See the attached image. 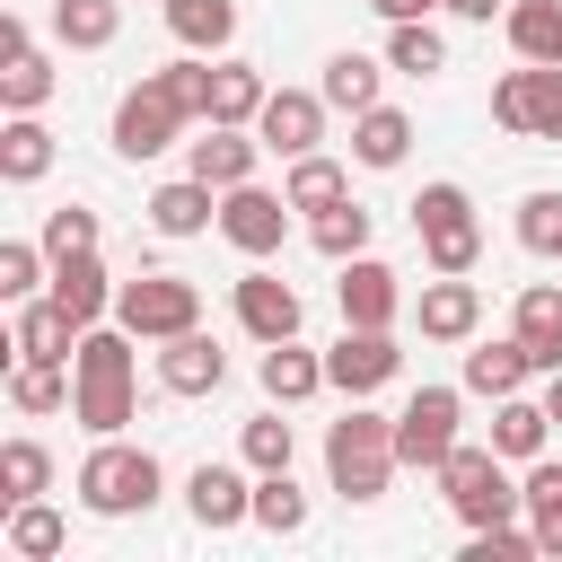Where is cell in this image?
<instances>
[{
    "label": "cell",
    "mask_w": 562,
    "mask_h": 562,
    "mask_svg": "<svg viewBox=\"0 0 562 562\" xmlns=\"http://www.w3.org/2000/svg\"><path fill=\"white\" fill-rule=\"evenodd\" d=\"M395 422L386 413H369V395H351V413L325 430V483L351 501V509H369V501H386V483H395Z\"/></svg>",
    "instance_id": "6da1fadb"
},
{
    "label": "cell",
    "mask_w": 562,
    "mask_h": 562,
    "mask_svg": "<svg viewBox=\"0 0 562 562\" xmlns=\"http://www.w3.org/2000/svg\"><path fill=\"white\" fill-rule=\"evenodd\" d=\"M70 492H79V509H88V518H140V509L167 492V465H158L140 439H97V448L79 457Z\"/></svg>",
    "instance_id": "7a4b0ae2"
},
{
    "label": "cell",
    "mask_w": 562,
    "mask_h": 562,
    "mask_svg": "<svg viewBox=\"0 0 562 562\" xmlns=\"http://www.w3.org/2000/svg\"><path fill=\"white\" fill-rule=\"evenodd\" d=\"M439 492H448V509H457V527L474 536V527H509V518H527V492L509 483V457L501 448H448V465H439Z\"/></svg>",
    "instance_id": "3957f363"
},
{
    "label": "cell",
    "mask_w": 562,
    "mask_h": 562,
    "mask_svg": "<svg viewBox=\"0 0 562 562\" xmlns=\"http://www.w3.org/2000/svg\"><path fill=\"white\" fill-rule=\"evenodd\" d=\"M413 237H422V263L430 272H474L483 263V220H474V193L465 184H422L413 193Z\"/></svg>",
    "instance_id": "277c9868"
},
{
    "label": "cell",
    "mask_w": 562,
    "mask_h": 562,
    "mask_svg": "<svg viewBox=\"0 0 562 562\" xmlns=\"http://www.w3.org/2000/svg\"><path fill=\"white\" fill-rule=\"evenodd\" d=\"M114 325L140 334V342H167V334L202 325V281H184V272H140V281L114 290Z\"/></svg>",
    "instance_id": "5b68a950"
},
{
    "label": "cell",
    "mask_w": 562,
    "mask_h": 562,
    "mask_svg": "<svg viewBox=\"0 0 562 562\" xmlns=\"http://www.w3.org/2000/svg\"><path fill=\"white\" fill-rule=\"evenodd\" d=\"M457 413H465L457 386H413L404 413H395V457H404L413 474H439L448 448H457Z\"/></svg>",
    "instance_id": "8992f818"
},
{
    "label": "cell",
    "mask_w": 562,
    "mask_h": 562,
    "mask_svg": "<svg viewBox=\"0 0 562 562\" xmlns=\"http://www.w3.org/2000/svg\"><path fill=\"white\" fill-rule=\"evenodd\" d=\"M184 123H193V114L176 105V88H167L158 70H140V88H123V105H114V149H123V158H158V149H176Z\"/></svg>",
    "instance_id": "52a82bcc"
},
{
    "label": "cell",
    "mask_w": 562,
    "mask_h": 562,
    "mask_svg": "<svg viewBox=\"0 0 562 562\" xmlns=\"http://www.w3.org/2000/svg\"><path fill=\"white\" fill-rule=\"evenodd\" d=\"M220 237H228L246 263L281 255V237H290V193H263V184H228V193H220Z\"/></svg>",
    "instance_id": "ba28073f"
},
{
    "label": "cell",
    "mask_w": 562,
    "mask_h": 562,
    "mask_svg": "<svg viewBox=\"0 0 562 562\" xmlns=\"http://www.w3.org/2000/svg\"><path fill=\"white\" fill-rule=\"evenodd\" d=\"M395 369H404L395 325H342V342L325 351V386H334V395H378Z\"/></svg>",
    "instance_id": "9c48e42d"
},
{
    "label": "cell",
    "mask_w": 562,
    "mask_h": 562,
    "mask_svg": "<svg viewBox=\"0 0 562 562\" xmlns=\"http://www.w3.org/2000/svg\"><path fill=\"white\" fill-rule=\"evenodd\" d=\"M70 378H79L70 413H79L88 439H123L140 422V369H70Z\"/></svg>",
    "instance_id": "30bf717a"
},
{
    "label": "cell",
    "mask_w": 562,
    "mask_h": 562,
    "mask_svg": "<svg viewBox=\"0 0 562 562\" xmlns=\"http://www.w3.org/2000/svg\"><path fill=\"white\" fill-rule=\"evenodd\" d=\"M184 509H193V527H202V536H228V527H246V518H255V483H246L237 465L202 457V465L184 474Z\"/></svg>",
    "instance_id": "8fae6325"
},
{
    "label": "cell",
    "mask_w": 562,
    "mask_h": 562,
    "mask_svg": "<svg viewBox=\"0 0 562 562\" xmlns=\"http://www.w3.org/2000/svg\"><path fill=\"white\" fill-rule=\"evenodd\" d=\"M325 88H272L263 97V114H255V132H263V149H281V158H307L316 140H325Z\"/></svg>",
    "instance_id": "7c38bea8"
},
{
    "label": "cell",
    "mask_w": 562,
    "mask_h": 562,
    "mask_svg": "<svg viewBox=\"0 0 562 562\" xmlns=\"http://www.w3.org/2000/svg\"><path fill=\"white\" fill-rule=\"evenodd\" d=\"M228 307H237V325H246L255 342H290V334H299V316H307V307H299V290H290L281 272H263V263H255V272H237Z\"/></svg>",
    "instance_id": "4fadbf2b"
},
{
    "label": "cell",
    "mask_w": 562,
    "mask_h": 562,
    "mask_svg": "<svg viewBox=\"0 0 562 562\" xmlns=\"http://www.w3.org/2000/svg\"><path fill=\"white\" fill-rule=\"evenodd\" d=\"M255 158H263V132H246V123H202V140L184 149V176H202V184H255Z\"/></svg>",
    "instance_id": "5bb4252c"
},
{
    "label": "cell",
    "mask_w": 562,
    "mask_h": 562,
    "mask_svg": "<svg viewBox=\"0 0 562 562\" xmlns=\"http://www.w3.org/2000/svg\"><path fill=\"white\" fill-rule=\"evenodd\" d=\"M114 290H123V281H105L97 246H88V255H61V263H53V281H44V299H53V307H61V316H70L79 334L114 316Z\"/></svg>",
    "instance_id": "9a60e30c"
},
{
    "label": "cell",
    "mask_w": 562,
    "mask_h": 562,
    "mask_svg": "<svg viewBox=\"0 0 562 562\" xmlns=\"http://www.w3.org/2000/svg\"><path fill=\"white\" fill-rule=\"evenodd\" d=\"M334 299H342V325H395V316H404V281H395V263H378V255H351V263L334 272Z\"/></svg>",
    "instance_id": "2e32d148"
},
{
    "label": "cell",
    "mask_w": 562,
    "mask_h": 562,
    "mask_svg": "<svg viewBox=\"0 0 562 562\" xmlns=\"http://www.w3.org/2000/svg\"><path fill=\"white\" fill-rule=\"evenodd\" d=\"M413 325H422V342H474V325H483V290H474L465 272H439V281H422Z\"/></svg>",
    "instance_id": "e0dca14e"
},
{
    "label": "cell",
    "mask_w": 562,
    "mask_h": 562,
    "mask_svg": "<svg viewBox=\"0 0 562 562\" xmlns=\"http://www.w3.org/2000/svg\"><path fill=\"white\" fill-rule=\"evenodd\" d=\"M158 386H167V395H220V386H228V351H220L202 325H184V334L158 342Z\"/></svg>",
    "instance_id": "ac0fdd59"
},
{
    "label": "cell",
    "mask_w": 562,
    "mask_h": 562,
    "mask_svg": "<svg viewBox=\"0 0 562 562\" xmlns=\"http://www.w3.org/2000/svg\"><path fill=\"white\" fill-rule=\"evenodd\" d=\"M509 334L527 342L536 378H553V369H562V290H553V281H527L518 307H509Z\"/></svg>",
    "instance_id": "d6986e66"
},
{
    "label": "cell",
    "mask_w": 562,
    "mask_h": 562,
    "mask_svg": "<svg viewBox=\"0 0 562 562\" xmlns=\"http://www.w3.org/2000/svg\"><path fill=\"white\" fill-rule=\"evenodd\" d=\"M544 439H553V413H544V395H492V448L509 457V465H536L544 457Z\"/></svg>",
    "instance_id": "ffe728a7"
},
{
    "label": "cell",
    "mask_w": 562,
    "mask_h": 562,
    "mask_svg": "<svg viewBox=\"0 0 562 562\" xmlns=\"http://www.w3.org/2000/svg\"><path fill=\"white\" fill-rule=\"evenodd\" d=\"M211 220H220V184H202V176H176V184L149 193V228L158 237H202Z\"/></svg>",
    "instance_id": "44dd1931"
},
{
    "label": "cell",
    "mask_w": 562,
    "mask_h": 562,
    "mask_svg": "<svg viewBox=\"0 0 562 562\" xmlns=\"http://www.w3.org/2000/svg\"><path fill=\"white\" fill-rule=\"evenodd\" d=\"M255 378H263V395H272V404H307V395L325 386V351H307L299 334H290V342H263Z\"/></svg>",
    "instance_id": "7402d4cb"
},
{
    "label": "cell",
    "mask_w": 562,
    "mask_h": 562,
    "mask_svg": "<svg viewBox=\"0 0 562 562\" xmlns=\"http://www.w3.org/2000/svg\"><path fill=\"white\" fill-rule=\"evenodd\" d=\"M263 97H272V79H263L255 61H228V53H211V123H246V132H255Z\"/></svg>",
    "instance_id": "603a6c76"
},
{
    "label": "cell",
    "mask_w": 562,
    "mask_h": 562,
    "mask_svg": "<svg viewBox=\"0 0 562 562\" xmlns=\"http://www.w3.org/2000/svg\"><path fill=\"white\" fill-rule=\"evenodd\" d=\"M404 149H413V114L404 105H369V114H351V158L360 167H404Z\"/></svg>",
    "instance_id": "cb8c5ba5"
},
{
    "label": "cell",
    "mask_w": 562,
    "mask_h": 562,
    "mask_svg": "<svg viewBox=\"0 0 562 562\" xmlns=\"http://www.w3.org/2000/svg\"><path fill=\"white\" fill-rule=\"evenodd\" d=\"M369 237H378V211H369V202H351V193H342L334 211H316V220H307V246H316L325 263H351V255H369Z\"/></svg>",
    "instance_id": "d4e9b609"
},
{
    "label": "cell",
    "mask_w": 562,
    "mask_h": 562,
    "mask_svg": "<svg viewBox=\"0 0 562 562\" xmlns=\"http://www.w3.org/2000/svg\"><path fill=\"white\" fill-rule=\"evenodd\" d=\"M18 360H70L79 351V325L53 307V299H18V334H9Z\"/></svg>",
    "instance_id": "484cf974"
},
{
    "label": "cell",
    "mask_w": 562,
    "mask_h": 562,
    "mask_svg": "<svg viewBox=\"0 0 562 562\" xmlns=\"http://www.w3.org/2000/svg\"><path fill=\"white\" fill-rule=\"evenodd\" d=\"M167 35L184 53H228L237 44V0H167Z\"/></svg>",
    "instance_id": "4316f807"
},
{
    "label": "cell",
    "mask_w": 562,
    "mask_h": 562,
    "mask_svg": "<svg viewBox=\"0 0 562 562\" xmlns=\"http://www.w3.org/2000/svg\"><path fill=\"white\" fill-rule=\"evenodd\" d=\"M501 35H509L518 61H562V0H509Z\"/></svg>",
    "instance_id": "83f0119b"
},
{
    "label": "cell",
    "mask_w": 562,
    "mask_h": 562,
    "mask_svg": "<svg viewBox=\"0 0 562 562\" xmlns=\"http://www.w3.org/2000/svg\"><path fill=\"white\" fill-rule=\"evenodd\" d=\"M536 378V360H527V342L509 334V342H474L465 351V395H518Z\"/></svg>",
    "instance_id": "f1b7e54d"
},
{
    "label": "cell",
    "mask_w": 562,
    "mask_h": 562,
    "mask_svg": "<svg viewBox=\"0 0 562 562\" xmlns=\"http://www.w3.org/2000/svg\"><path fill=\"white\" fill-rule=\"evenodd\" d=\"M378 79H386V61H369V53H334L316 88H325V105H334V114H369V105H386V97H378Z\"/></svg>",
    "instance_id": "f546056e"
},
{
    "label": "cell",
    "mask_w": 562,
    "mask_h": 562,
    "mask_svg": "<svg viewBox=\"0 0 562 562\" xmlns=\"http://www.w3.org/2000/svg\"><path fill=\"white\" fill-rule=\"evenodd\" d=\"M281 193H290V211H334L342 193H351V176H342V158H325V149H307V158H290V176H281Z\"/></svg>",
    "instance_id": "4dcf8cb0"
},
{
    "label": "cell",
    "mask_w": 562,
    "mask_h": 562,
    "mask_svg": "<svg viewBox=\"0 0 562 562\" xmlns=\"http://www.w3.org/2000/svg\"><path fill=\"white\" fill-rule=\"evenodd\" d=\"M70 395H79L70 360H9V404L18 413H61Z\"/></svg>",
    "instance_id": "1f68e13d"
},
{
    "label": "cell",
    "mask_w": 562,
    "mask_h": 562,
    "mask_svg": "<svg viewBox=\"0 0 562 562\" xmlns=\"http://www.w3.org/2000/svg\"><path fill=\"white\" fill-rule=\"evenodd\" d=\"M53 35L70 53H105L123 35V0H53Z\"/></svg>",
    "instance_id": "d6a6232c"
},
{
    "label": "cell",
    "mask_w": 562,
    "mask_h": 562,
    "mask_svg": "<svg viewBox=\"0 0 562 562\" xmlns=\"http://www.w3.org/2000/svg\"><path fill=\"white\" fill-rule=\"evenodd\" d=\"M518 492H527V527H536V553H562V465H553V457H536V465L518 474Z\"/></svg>",
    "instance_id": "836d02e7"
},
{
    "label": "cell",
    "mask_w": 562,
    "mask_h": 562,
    "mask_svg": "<svg viewBox=\"0 0 562 562\" xmlns=\"http://www.w3.org/2000/svg\"><path fill=\"white\" fill-rule=\"evenodd\" d=\"M386 70H404V79H430V70H448V44H439V26H430V18H395V26H386Z\"/></svg>",
    "instance_id": "e575fe53"
},
{
    "label": "cell",
    "mask_w": 562,
    "mask_h": 562,
    "mask_svg": "<svg viewBox=\"0 0 562 562\" xmlns=\"http://www.w3.org/2000/svg\"><path fill=\"white\" fill-rule=\"evenodd\" d=\"M44 167H53V132H44L35 114H9V123H0V176H9V184H35Z\"/></svg>",
    "instance_id": "d590c367"
},
{
    "label": "cell",
    "mask_w": 562,
    "mask_h": 562,
    "mask_svg": "<svg viewBox=\"0 0 562 562\" xmlns=\"http://www.w3.org/2000/svg\"><path fill=\"white\" fill-rule=\"evenodd\" d=\"M61 544H70L61 509H44V501H9V553H18V562H53Z\"/></svg>",
    "instance_id": "8d00e7d4"
},
{
    "label": "cell",
    "mask_w": 562,
    "mask_h": 562,
    "mask_svg": "<svg viewBox=\"0 0 562 562\" xmlns=\"http://www.w3.org/2000/svg\"><path fill=\"white\" fill-rule=\"evenodd\" d=\"M44 97H53V61H44L35 44L0 53V105H9V114H35Z\"/></svg>",
    "instance_id": "74e56055"
},
{
    "label": "cell",
    "mask_w": 562,
    "mask_h": 562,
    "mask_svg": "<svg viewBox=\"0 0 562 562\" xmlns=\"http://www.w3.org/2000/svg\"><path fill=\"white\" fill-rule=\"evenodd\" d=\"M44 492H53L44 439H9V448H0V501H44Z\"/></svg>",
    "instance_id": "f35d334b"
},
{
    "label": "cell",
    "mask_w": 562,
    "mask_h": 562,
    "mask_svg": "<svg viewBox=\"0 0 562 562\" xmlns=\"http://www.w3.org/2000/svg\"><path fill=\"white\" fill-rule=\"evenodd\" d=\"M255 527L263 536H299L307 527V492L290 483V465L281 474H255Z\"/></svg>",
    "instance_id": "ab89813d"
},
{
    "label": "cell",
    "mask_w": 562,
    "mask_h": 562,
    "mask_svg": "<svg viewBox=\"0 0 562 562\" xmlns=\"http://www.w3.org/2000/svg\"><path fill=\"white\" fill-rule=\"evenodd\" d=\"M237 457H246V465H255V474H281V465H290V457H299V430H290V422H281V413H255V422H246V430H237Z\"/></svg>",
    "instance_id": "60d3db41"
},
{
    "label": "cell",
    "mask_w": 562,
    "mask_h": 562,
    "mask_svg": "<svg viewBox=\"0 0 562 562\" xmlns=\"http://www.w3.org/2000/svg\"><path fill=\"white\" fill-rule=\"evenodd\" d=\"M492 123H501V132H518V140L536 132V61H518V70H501V79H492Z\"/></svg>",
    "instance_id": "b9f144b4"
},
{
    "label": "cell",
    "mask_w": 562,
    "mask_h": 562,
    "mask_svg": "<svg viewBox=\"0 0 562 562\" xmlns=\"http://www.w3.org/2000/svg\"><path fill=\"white\" fill-rule=\"evenodd\" d=\"M44 281H53L44 237H35V246H26V237H9V246H0V299H44Z\"/></svg>",
    "instance_id": "7bdbcfd3"
},
{
    "label": "cell",
    "mask_w": 562,
    "mask_h": 562,
    "mask_svg": "<svg viewBox=\"0 0 562 562\" xmlns=\"http://www.w3.org/2000/svg\"><path fill=\"white\" fill-rule=\"evenodd\" d=\"M518 246L527 255H562V193H518Z\"/></svg>",
    "instance_id": "ee69618b"
},
{
    "label": "cell",
    "mask_w": 562,
    "mask_h": 562,
    "mask_svg": "<svg viewBox=\"0 0 562 562\" xmlns=\"http://www.w3.org/2000/svg\"><path fill=\"white\" fill-rule=\"evenodd\" d=\"M97 246V211H79V202H61V211H44V255L61 263V255H88Z\"/></svg>",
    "instance_id": "f6af8a7d"
},
{
    "label": "cell",
    "mask_w": 562,
    "mask_h": 562,
    "mask_svg": "<svg viewBox=\"0 0 562 562\" xmlns=\"http://www.w3.org/2000/svg\"><path fill=\"white\" fill-rule=\"evenodd\" d=\"M527 553H536V527H518V518H509V527H474V536H465V562H527Z\"/></svg>",
    "instance_id": "bcb514c9"
},
{
    "label": "cell",
    "mask_w": 562,
    "mask_h": 562,
    "mask_svg": "<svg viewBox=\"0 0 562 562\" xmlns=\"http://www.w3.org/2000/svg\"><path fill=\"white\" fill-rule=\"evenodd\" d=\"M527 140H562V61H536V132Z\"/></svg>",
    "instance_id": "7dc6e473"
},
{
    "label": "cell",
    "mask_w": 562,
    "mask_h": 562,
    "mask_svg": "<svg viewBox=\"0 0 562 562\" xmlns=\"http://www.w3.org/2000/svg\"><path fill=\"white\" fill-rule=\"evenodd\" d=\"M369 9L395 26V18H430V9H448V0H369Z\"/></svg>",
    "instance_id": "c3c4849f"
},
{
    "label": "cell",
    "mask_w": 562,
    "mask_h": 562,
    "mask_svg": "<svg viewBox=\"0 0 562 562\" xmlns=\"http://www.w3.org/2000/svg\"><path fill=\"white\" fill-rule=\"evenodd\" d=\"M492 9L501 0H448V18H465V26H492Z\"/></svg>",
    "instance_id": "681fc988"
},
{
    "label": "cell",
    "mask_w": 562,
    "mask_h": 562,
    "mask_svg": "<svg viewBox=\"0 0 562 562\" xmlns=\"http://www.w3.org/2000/svg\"><path fill=\"white\" fill-rule=\"evenodd\" d=\"M544 413H553V430H562V369L544 378Z\"/></svg>",
    "instance_id": "f907efd6"
}]
</instances>
